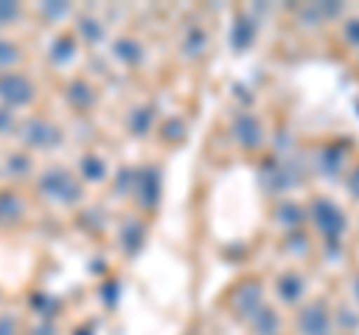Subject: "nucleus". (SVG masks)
I'll use <instances>...</instances> for the list:
<instances>
[{"label": "nucleus", "instance_id": "1", "mask_svg": "<svg viewBox=\"0 0 359 335\" xmlns=\"http://www.w3.org/2000/svg\"><path fill=\"white\" fill-rule=\"evenodd\" d=\"M314 219H318L320 231L327 233L330 240H339L344 231V216L341 210L332 204V200H314Z\"/></svg>", "mask_w": 359, "mask_h": 335}, {"label": "nucleus", "instance_id": "2", "mask_svg": "<svg viewBox=\"0 0 359 335\" xmlns=\"http://www.w3.org/2000/svg\"><path fill=\"white\" fill-rule=\"evenodd\" d=\"M302 329L309 335H327V311L320 306H311L306 315H302Z\"/></svg>", "mask_w": 359, "mask_h": 335}, {"label": "nucleus", "instance_id": "3", "mask_svg": "<svg viewBox=\"0 0 359 335\" xmlns=\"http://www.w3.org/2000/svg\"><path fill=\"white\" fill-rule=\"evenodd\" d=\"M0 90H4L6 96H18V102H27V99H30V84L21 81V78H15V75H13V81L0 84Z\"/></svg>", "mask_w": 359, "mask_h": 335}, {"label": "nucleus", "instance_id": "4", "mask_svg": "<svg viewBox=\"0 0 359 335\" xmlns=\"http://www.w3.org/2000/svg\"><path fill=\"white\" fill-rule=\"evenodd\" d=\"M297 290L302 294V282H299V278H294V275L282 278V296L285 299H297Z\"/></svg>", "mask_w": 359, "mask_h": 335}, {"label": "nucleus", "instance_id": "5", "mask_svg": "<svg viewBox=\"0 0 359 335\" xmlns=\"http://www.w3.org/2000/svg\"><path fill=\"white\" fill-rule=\"evenodd\" d=\"M347 186H351L353 198H359V168H353V171H351V177H347Z\"/></svg>", "mask_w": 359, "mask_h": 335}, {"label": "nucleus", "instance_id": "6", "mask_svg": "<svg viewBox=\"0 0 359 335\" xmlns=\"http://www.w3.org/2000/svg\"><path fill=\"white\" fill-rule=\"evenodd\" d=\"M347 39L359 42V21H351V25H347Z\"/></svg>", "mask_w": 359, "mask_h": 335}]
</instances>
